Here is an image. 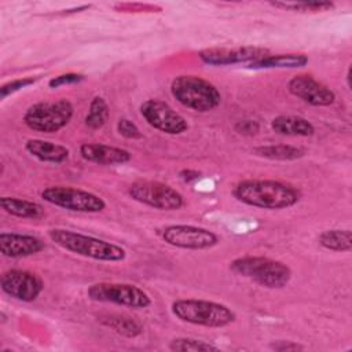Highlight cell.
Wrapping results in <instances>:
<instances>
[{"mask_svg":"<svg viewBox=\"0 0 352 352\" xmlns=\"http://www.w3.org/2000/svg\"><path fill=\"white\" fill-rule=\"evenodd\" d=\"M230 268L268 289L285 287L292 278V270L285 263L263 256L238 257L230 264Z\"/></svg>","mask_w":352,"mask_h":352,"instance_id":"277c9868","label":"cell"},{"mask_svg":"<svg viewBox=\"0 0 352 352\" xmlns=\"http://www.w3.org/2000/svg\"><path fill=\"white\" fill-rule=\"evenodd\" d=\"M140 114L148 125L168 135H180L188 128L183 116L176 113L168 103L158 99L144 100L140 104Z\"/></svg>","mask_w":352,"mask_h":352,"instance_id":"8fae6325","label":"cell"},{"mask_svg":"<svg viewBox=\"0 0 352 352\" xmlns=\"http://www.w3.org/2000/svg\"><path fill=\"white\" fill-rule=\"evenodd\" d=\"M162 239L176 248L202 250L213 248L219 243V236L202 227L187 226V224H173L168 226L161 232Z\"/></svg>","mask_w":352,"mask_h":352,"instance_id":"30bf717a","label":"cell"},{"mask_svg":"<svg viewBox=\"0 0 352 352\" xmlns=\"http://www.w3.org/2000/svg\"><path fill=\"white\" fill-rule=\"evenodd\" d=\"M48 236L62 249L99 261H122L126 256L124 248L116 243L65 228H51Z\"/></svg>","mask_w":352,"mask_h":352,"instance_id":"7a4b0ae2","label":"cell"},{"mask_svg":"<svg viewBox=\"0 0 352 352\" xmlns=\"http://www.w3.org/2000/svg\"><path fill=\"white\" fill-rule=\"evenodd\" d=\"M34 82V78L32 77H25V78H18V80H12L4 85H1L0 88V98L4 99L6 96H8L10 94H14L28 85H32Z\"/></svg>","mask_w":352,"mask_h":352,"instance_id":"4316f807","label":"cell"},{"mask_svg":"<svg viewBox=\"0 0 352 352\" xmlns=\"http://www.w3.org/2000/svg\"><path fill=\"white\" fill-rule=\"evenodd\" d=\"M117 131L121 136H124L126 139H140L142 138V132L139 131V128L135 125V122H132L128 118H121L117 122Z\"/></svg>","mask_w":352,"mask_h":352,"instance_id":"83f0119b","label":"cell"},{"mask_svg":"<svg viewBox=\"0 0 352 352\" xmlns=\"http://www.w3.org/2000/svg\"><path fill=\"white\" fill-rule=\"evenodd\" d=\"M41 198L55 206L82 213H98L106 208L99 195L67 186H50L41 191Z\"/></svg>","mask_w":352,"mask_h":352,"instance_id":"52a82bcc","label":"cell"},{"mask_svg":"<svg viewBox=\"0 0 352 352\" xmlns=\"http://www.w3.org/2000/svg\"><path fill=\"white\" fill-rule=\"evenodd\" d=\"M44 248V242L33 235L16 232L0 234V250L6 257H26L41 252Z\"/></svg>","mask_w":352,"mask_h":352,"instance_id":"9a60e30c","label":"cell"},{"mask_svg":"<svg viewBox=\"0 0 352 352\" xmlns=\"http://www.w3.org/2000/svg\"><path fill=\"white\" fill-rule=\"evenodd\" d=\"M0 205L4 212L16 217L36 220L44 216V208L33 201L21 199L15 197H1Z\"/></svg>","mask_w":352,"mask_h":352,"instance_id":"ffe728a7","label":"cell"},{"mask_svg":"<svg viewBox=\"0 0 352 352\" xmlns=\"http://www.w3.org/2000/svg\"><path fill=\"white\" fill-rule=\"evenodd\" d=\"M234 197L254 208L286 209L300 201V191L278 180L246 179L234 187Z\"/></svg>","mask_w":352,"mask_h":352,"instance_id":"6da1fadb","label":"cell"},{"mask_svg":"<svg viewBox=\"0 0 352 352\" xmlns=\"http://www.w3.org/2000/svg\"><path fill=\"white\" fill-rule=\"evenodd\" d=\"M272 349L275 351H279V352H287V351H301L304 349L302 345L297 344V342H293V341H283V340H279V341H275L270 345Z\"/></svg>","mask_w":352,"mask_h":352,"instance_id":"4dcf8cb0","label":"cell"},{"mask_svg":"<svg viewBox=\"0 0 352 352\" xmlns=\"http://www.w3.org/2000/svg\"><path fill=\"white\" fill-rule=\"evenodd\" d=\"M253 153L258 157L268 160H279V161H292L301 158L304 155V150L290 144H270L260 146L253 150Z\"/></svg>","mask_w":352,"mask_h":352,"instance_id":"44dd1931","label":"cell"},{"mask_svg":"<svg viewBox=\"0 0 352 352\" xmlns=\"http://www.w3.org/2000/svg\"><path fill=\"white\" fill-rule=\"evenodd\" d=\"M179 176H180V179H182L183 182L190 183V182H192V180H197V179L201 176V173L197 172V170H192V169H183V170H180Z\"/></svg>","mask_w":352,"mask_h":352,"instance_id":"1f68e13d","label":"cell"},{"mask_svg":"<svg viewBox=\"0 0 352 352\" xmlns=\"http://www.w3.org/2000/svg\"><path fill=\"white\" fill-rule=\"evenodd\" d=\"M271 6L282 8V10H290V11H300V12H316V11H327L334 7L330 1H297V3H283V1H275L271 3Z\"/></svg>","mask_w":352,"mask_h":352,"instance_id":"484cf974","label":"cell"},{"mask_svg":"<svg viewBox=\"0 0 352 352\" xmlns=\"http://www.w3.org/2000/svg\"><path fill=\"white\" fill-rule=\"evenodd\" d=\"M169 349L173 352H206V351H219V348L210 342L188 338V337H180L175 338L169 342Z\"/></svg>","mask_w":352,"mask_h":352,"instance_id":"d4e9b609","label":"cell"},{"mask_svg":"<svg viewBox=\"0 0 352 352\" xmlns=\"http://www.w3.org/2000/svg\"><path fill=\"white\" fill-rule=\"evenodd\" d=\"M170 92L180 104L199 113L210 111L221 102V95L212 82L192 74L175 77Z\"/></svg>","mask_w":352,"mask_h":352,"instance_id":"3957f363","label":"cell"},{"mask_svg":"<svg viewBox=\"0 0 352 352\" xmlns=\"http://www.w3.org/2000/svg\"><path fill=\"white\" fill-rule=\"evenodd\" d=\"M109 117V106L100 96H95L89 103V111L85 117V124L91 129L102 128Z\"/></svg>","mask_w":352,"mask_h":352,"instance_id":"cb8c5ba5","label":"cell"},{"mask_svg":"<svg viewBox=\"0 0 352 352\" xmlns=\"http://www.w3.org/2000/svg\"><path fill=\"white\" fill-rule=\"evenodd\" d=\"M102 323L125 337H138L143 331L140 323H138L133 318L125 315H109L106 318H102Z\"/></svg>","mask_w":352,"mask_h":352,"instance_id":"603a6c76","label":"cell"},{"mask_svg":"<svg viewBox=\"0 0 352 352\" xmlns=\"http://www.w3.org/2000/svg\"><path fill=\"white\" fill-rule=\"evenodd\" d=\"M172 312L182 322L205 327H224L235 320V314L228 307L197 298L173 301Z\"/></svg>","mask_w":352,"mask_h":352,"instance_id":"5b68a950","label":"cell"},{"mask_svg":"<svg viewBox=\"0 0 352 352\" xmlns=\"http://www.w3.org/2000/svg\"><path fill=\"white\" fill-rule=\"evenodd\" d=\"M0 286L6 294L25 302L34 301L44 287L36 274L25 270L6 271L0 278Z\"/></svg>","mask_w":352,"mask_h":352,"instance_id":"7c38bea8","label":"cell"},{"mask_svg":"<svg viewBox=\"0 0 352 352\" xmlns=\"http://www.w3.org/2000/svg\"><path fill=\"white\" fill-rule=\"evenodd\" d=\"M87 294L94 301L113 302L131 308H147L151 304L148 294L132 283L99 282L91 285Z\"/></svg>","mask_w":352,"mask_h":352,"instance_id":"ba28073f","label":"cell"},{"mask_svg":"<svg viewBox=\"0 0 352 352\" xmlns=\"http://www.w3.org/2000/svg\"><path fill=\"white\" fill-rule=\"evenodd\" d=\"M270 55L267 48L245 45L238 48H206L199 51V59L212 66H227L236 63H252Z\"/></svg>","mask_w":352,"mask_h":352,"instance_id":"4fadbf2b","label":"cell"},{"mask_svg":"<svg viewBox=\"0 0 352 352\" xmlns=\"http://www.w3.org/2000/svg\"><path fill=\"white\" fill-rule=\"evenodd\" d=\"M128 194L135 201L160 210H176L183 206L182 194L161 182H135L129 186Z\"/></svg>","mask_w":352,"mask_h":352,"instance_id":"9c48e42d","label":"cell"},{"mask_svg":"<svg viewBox=\"0 0 352 352\" xmlns=\"http://www.w3.org/2000/svg\"><path fill=\"white\" fill-rule=\"evenodd\" d=\"M80 154L84 160L99 165H121L131 160L128 150L102 143H82Z\"/></svg>","mask_w":352,"mask_h":352,"instance_id":"2e32d148","label":"cell"},{"mask_svg":"<svg viewBox=\"0 0 352 352\" xmlns=\"http://www.w3.org/2000/svg\"><path fill=\"white\" fill-rule=\"evenodd\" d=\"M287 89L292 95L312 106H329L336 99L334 92L327 85L316 81L308 74L293 77L287 84Z\"/></svg>","mask_w":352,"mask_h":352,"instance_id":"5bb4252c","label":"cell"},{"mask_svg":"<svg viewBox=\"0 0 352 352\" xmlns=\"http://www.w3.org/2000/svg\"><path fill=\"white\" fill-rule=\"evenodd\" d=\"M25 148L30 155L43 162L60 164L69 158V150L65 146L41 139H29L25 143Z\"/></svg>","mask_w":352,"mask_h":352,"instance_id":"e0dca14e","label":"cell"},{"mask_svg":"<svg viewBox=\"0 0 352 352\" xmlns=\"http://www.w3.org/2000/svg\"><path fill=\"white\" fill-rule=\"evenodd\" d=\"M319 243L334 252H349L352 249L351 230H326L319 235Z\"/></svg>","mask_w":352,"mask_h":352,"instance_id":"7402d4cb","label":"cell"},{"mask_svg":"<svg viewBox=\"0 0 352 352\" xmlns=\"http://www.w3.org/2000/svg\"><path fill=\"white\" fill-rule=\"evenodd\" d=\"M235 131L241 135H254L258 132V124L254 120H242L235 124Z\"/></svg>","mask_w":352,"mask_h":352,"instance_id":"f546056e","label":"cell"},{"mask_svg":"<svg viewBox=\"0 0 352 352\" xmlns=\"http://www.w3.org/2000/svg\"><path fill=\"white\" fill-rule=\"evenodd\" d=\"M271 126L275 132L286 136H311L315 132L314 125L298 116H278L272 120Z\"/></svg>","mask_w":352,"mask_h":352,"instance_id":"ac0fdd59","label":"cell"},{"mask_svg":"<svg viewBox=\"0 0 352 352\" xmlns=\"http://www.w3.org/2000/svg\"><path fill=\"white\" fill-rule=\"evenodd\" d=\"M82 78H84V76H81V74H77V73H67V74H60V76H56V77L51 78L50 82H48V85H50L51 88H58V87L65 85V84L80 82Z\"/></svg>","mask_w":352,"mask_h":352,"instance_id":"f1b7e54d","label":"cell"},{"mask_svg":"<svg viewBox=\"0 0 352 352\" xmlns=\"http://www.w3.org/2000/svg\"><path fill=\"white\" fill-rule=\"evenodd\" d=\"M308 63V56L304 54H278L267 55L256 62L249 63L252 69H294Z\"/></svg>","mask_w":352,"mask_h":352,"instance_id":"d6986e66","label":"cell"},{"mask_svg":"<svg viewBox=\"0 0 352 352\" xmlns=\"http://www.w3.org/2000/svg\"><path fill=\"white\" fill-rule=\"evenodd\" d=\"M74 113L67 99L55 102H38L32 104L23 114V122L33 131L52 133L69 124Z\"/></svg>","mask_w":352,"mask_h":352,"instance_id":"8992f818","label":"cell"}]
</instances>
